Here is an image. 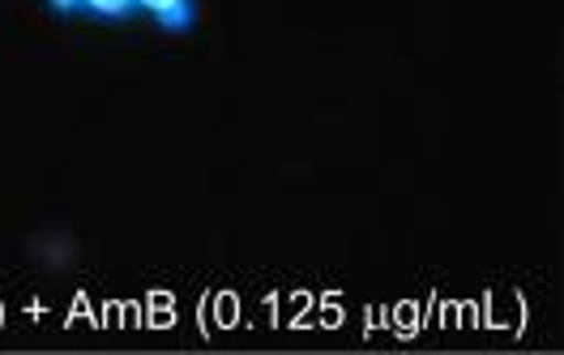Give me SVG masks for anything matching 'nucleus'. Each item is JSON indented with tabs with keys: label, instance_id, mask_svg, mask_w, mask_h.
<instances>
[{
	"label": "nucleus",
	"instance_id": "1",
	"mask_svg": "<svg viewBox=\"0 0 564 355\" xmlns=\"http://www.w3.org/2000/svg\"><path fill=\"white\" fill-rule=\"evenodd\" d=\"M154 18H159L163 31H188V26H193V0H172V4H163Z\"/></svg>",
	"mask_w": 564,
	"mask_h": 355
},
{
	"label": "nucleus",
	"instance_id": "2",
	"mask_svg": "<svg viewBox=\"0 0 564 355\" xmlns=\"http://www.w3.org/2000/svg\"><path fill=\"white\" fill-rule=\"evenodd\" d=\"M133 4H138V9H150V13H159V9L172 4V0H133Z\"/></svg>",
	"mask_w": 564,
	"mask_h": 355
},
{
	"label": "nucleus",
	"instance_id": "3",
	"mask_svg": "<svg viewBox=\"0 0 564 355\" xmlns=\"http://www.w3.org/2000/svg\"><path fill=\"white\" fill-rule=\"evenodd\" d=\"M47 4H56V9H77V0H47Z\"/></svg>",
	"mask_w": 564,
	"mask_h": 355
}]
</instances>
